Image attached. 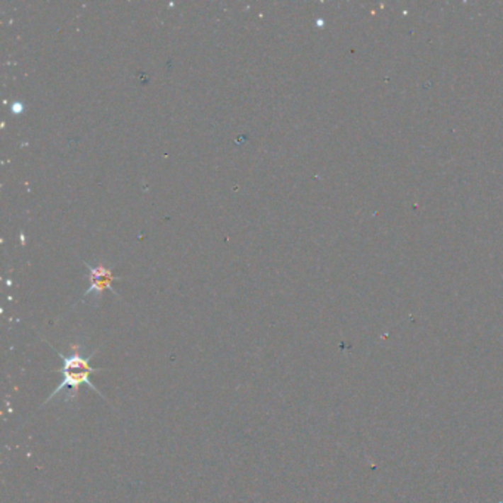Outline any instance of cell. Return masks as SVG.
<instances>
[{
  "instance_id": "cell-1",
  "label": "cell",
  "mask_w": 503,
  "mask_h": 503,
  "mask_svg": "<svg viewBox=\"0 0 503 503\" xmlns=\"http://www.w3.org/2000/svg\"><path fill=\"white\" fill-rule=\"evenodd\" d=\"M71 349H73V353H71L69 356H64L57 349H53L58 353V356L62 358V381L55 390H53V392L46 399V402L43 405L50 402L53 397H57L58 394H60V391H62L65 388H69V391H71V396L67 399V402L76 400L79 397V391H80L81 385H87L89 388L95 390L101 397L105 399V396H102V392L95 387V384L91 383V378H89V376H91L92 373L102 371L101 368H94L91 365L92 357L95 356L96 351L91 353L87 357H84L80 353V346L73 344V346H71Z\"/></svg>"
},
{
  "instance_id": "cell-2",
  "label": "cell",
  "mask_w": 503,
  "mask_h": 503,
  "mask_svg": "<svg viewBox=\"0 0 503 503\" xmlns=\"http://www.w3.org/2000/svg\"><path fill=\"white\" fill-rule=\"evenodd\" d=\"M115 279L117 278L114 276L110 267H105L102 264L96 267H91V288L86 291V295H91V294L101 295L103 291L111 290V285Z\"/></svg>"
}]
</instances>
